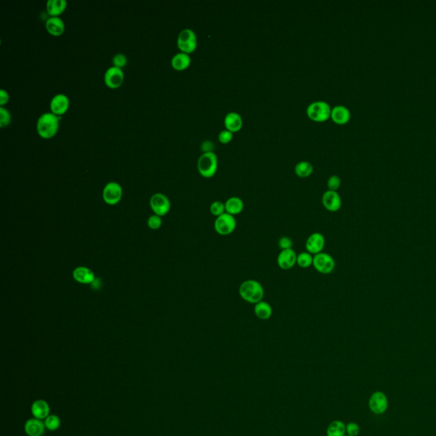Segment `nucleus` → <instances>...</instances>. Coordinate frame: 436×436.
I'll use <instances>...</instances> for the list:
<instances>
[{
  "instance_id": "obj_36",
  "label": "nucleus",
  "mask_w": 436,
  "mask_h": 436,
  "mask_svg": "<svg viewBox=\"0 0 436 436\" xmlns=\"http://www.w3.org/2000/svg\"><path fill=\"white\" fill-rule=\"evenodd\" d=\"M359 432H360V428L356 422H351L346 424V433L348 435L358 436Z\"/></svg>"
},
{
  "instance_id": "obj_17",
  "label": "nucleus",
  "mask_w": 436,
  "mask_h": 436,
  "mask_svg": "<svg viewBox=\"0 0 436 436\" xmlns=\"http://www.w3.org/2000/svg\"><path fill=\"white\" fill-rule=\"evenodd\" d=\"M73 277L76 281L85 285L92 284L96 279L93 271L87 267H82V266L75 268L73 272Z\"/></svg>"
},
{
  "instance_id": "obj_39",
  "label": "nucleus",
  "mask_w": 436,
  "mask_h": 436,
  "mask_svg": "<svg viewBox=\"0 0 436 436\" xmlns=\"http://www.w3.org/2000/svg\"><path fill=\"white\" fill-rule=\"evenodd\" d=\"M345 436H350V435H348V434H347V435H345Z\"/></svg>"
},
{
  "instance_id": "obj_38",
  "label": "nucleus",
  "mask_w": 436,
  "mask_h": 436,
  "mask_svg": "<svg viewBox=\"0 0 436 436\" xmlns=\"http://www.w3.org/2000/svg\"><path fill=\"white\" fill-rule=\"evenodd\" d=\"M10 96L8 92H6L5 90L0 91V107H4L7 103H9Z\"/></svg>"
},
{
  "instance_id": "obj_25",
  "label": "nucleus",
  "mask_w": 436,
  "mask_h": 436,
  "mask_svg": "<svg viewBox=\"0 0 436 436\" xmlns=\"http://www.w3.org/2000/svg\"><path fill=\"white\" fill-rule=\"evenodd\" d=\"M67 5L66 0H49L46 3V11L51 18L59 17L65 12Z\"/></svg>"
},
{
  "instance_id": "obj_16",
  "label": "nucleus",
  "mask_w": 436,
  "mask_h": 436,
  "mask_svg": "<svg viewBox=\"0 0 436 436\" xmlns=\"http://www.w3.org/2000/svg\"><path fill=\"white\" fill-rule=\"evenodd\" d=\"M46 428L45 422L35 417L29 419L24 426L25 432L29 436H43Z\"/></svg>"
},
{
  "instance_id": "obj_1",
  "label": "nucleus",
  "mask_w": 436,
  "mask_h": 436,
  "mask_svg": "<svg viewBox=\"0 0 436 436\" xmlns=\"http://www.w3.org/2000/svg\"><path fill=\"white\" fill-rule=\"evenodd\" d=\"M239 295L245 302L255 305L263 300L264 288L256 279H247L240 284Z\"/></svg>"
},
{
  "instance_id": "obj_2",
  "label": "nucleus",
  "mask_w": 436,
  "mask_h": 436,
  "mask_svg": "<svg viewBox=\"0 0 436 436\" xmlns=\"http://www.w3.org/2000/svg\"><path fill=\"white\" fill-rule=\"evenodd\" d=\"M60 118L53 113L41 114L37 121V131L44 139H51L57 135L59 130Z\"/></svg>"
},
{
  "instance_id": "obj_10",
  "label": "nucleus",
  "mask_w": 436,
  "mask_h": 436,
  "mask_svg": "<svg viewBox=\"0 0 436 436\" xmlns=\"http://www.w3.org/2000/svg\"><path fill=\"white\" fill-rule=\"evenodd\" d=\"M150 206L155 215L163 217L171 210V201L163 194H155L150 199Z\"/></svg>"
},
{
  "instance_id": "obj_33",
  "label": "nucleus",
  "mask_w": 436,
  "mask_h": 436,
  "mask_svg": "<svg viewBox=\"0 0 436 436\" xmlns=\"http://www.w3.org/2000/svg\"><path fill=\"white\" fill-rule=\"evenodd\" d=\"M278 246H279V248L280 249V251L288 250V249H292V246H293V241H292L291 238H289V237L282 236L281 238H279V241H278Z\"/></svg>"
},
{
  "instance_id": "obj_29",
  "label": "nucleus",
  "mask_w": 436,
  "mask_h": 436,
  "mask_svg": "<svg viewBox=\"0 0 436 436\" xmlns=\"http://www.w3.org/2000/svg\"><path fill=\"white\" fill-rule=\"evenodd\" d=\"M210 212L216 218L222 216L223 214L226 213L225 204L219 200L214 201L210 205Z\"/></svg>"
},
{
  "instance_id": "obj_7",
  "label": "nucleus",
  "mask_w": 436,
  "mask_h": 436,
  "mask_svg": "<svg viewBox=\"0 0 436 436\" xmlns=\"http://www.w3.org/2000/svg\"><path fill=\"white\" fill-rule=\"evenodd\" d=\"M313 267L319 274H329L336 268V262L330 254L320 252L314 256Z\"/></svg>"
},
{
  "instance_id": "obj_27",
  "label": "nucleus",
  "mask_w": 436,
  "mask_h": 436,
  "mask_svg": "<svg viewBox=\"0 0 436 436\" xmlns=\"http://www.w3.org/2000/svg\"><path fill=\"white\" fill-rule=\"evenodd\" d=\"M314 167L312 166V164L308 161H301L297 163V166H295V173L297 177L301 178H306L310 176L313 173Z\"/></svg>"
},
{
  "instance_id": "obj_13",
  "label": "nucleus",
  "mask_w": 436,
  "mask_h": 436,
  "mask_svg": "<svg viewBox=\"0 0 436 436\" xmlns=\"http://www.w3.org/2000/svg\"><path fill=\"white\" fill-rule=\"evenodd\" d=\"M297 254L293 249L280 251L277 257V264L282 270H290L297 264Z\"/></svg>"
},
{
  "instance_id": "obj_21",
  "label": "nucleus",
  "mask_w": 436,
  "mask_h": 436,
  "mask_svg": "<svg viewBox=\"0 0 436 436\" xmlns=\"http://www.w3.org/2000/svg\"><path fill=\"white\" fill-rule=\"evenodd\" d=\"M224 126H225L226 130H228L232 133L238 132L242 128V117L235 112H231L226 115L225 119H224Z\"/></svg>"
},
{
  "instance_id": "obj_31",
  "label": "nucleus",
  "mask_w": 436,
  "mask_h": 436,
  "mask_svg": "<svg viewBox=\"0 0 436 436\" xmlns=\"http://www.w3.org/2000/svg\"><path fill=\"white\" fill-rule=\"evenodd\" d=\"M11 121H12V115L10 114V112L4 107H0V126L3 128L9 126Z\"/></svg>"
},
{
  "instance_id": "obj_12",
  "label": "nucleus",
  "mask_w": 436,
  "mask_h": 436,
  "mask_svg": "<svg viewBox=\"0 0 436 436\" xmlns=\"http://www.w3.org/2000/svg\"><path fill=\"white\" fill-rule=\"evenodd\" d=\"M325 238L321 233H313L308 237V239L306 240L305 248L306 251L312 254L313 256H315L317 254L323 252V250L325 248Z\"/></svg>"
},
{
  "instance_id": "obj_26",
  "label": "nucleus",
  "mask_w": 436,
  "mask_h": 436,
  "mask_svg": "<svg viewBox=\"0 0 436 436\" xmlns=\"http://www.w3.org/2000/svg\"><path fill=\"white\" fill-rule=\"evenodd\" d=\"M327 436H345L346 435V424L339 420H336L328 425L326 429Z\"/></svg>"
},
{
  "instance_id": "obj_15",
  "label": "nucleus",
  "mask_w": 436,
  "mask_h": 436,
  "mask_svg": "<svg viewBox=\"0 0 436 436\" xmlns=\"http://www.w3.org/2000/svg\"><path fill=\"white\" fill-rule=\"evenodd\" d=\"M70 101L69 97L64 94H57L52 98L50 103L51 111L57 116L66 114L69 109Z\"/></svg>"
},
{
  "instance_id": "obj_14",
  "label": "nucleus",
  "mask_w": 436,
  "mask_h": 436,
  "mask_svg": "<svg viewBox=\"0 0 436 436\" xmlns=\"http://www.w3.org/2000/svg\"><path fill=\"white\" fill-rule=\"evenodd\" d=\"M322 205L330 212H336L342 207V199L336 191L327 190L322 195Z\"/></svg>"
},
{
  "instance_id": "obj_4",
  "label": "nucleus",
  "mask_w": 436,
  "mask_h": 436,
  "mask_svg": "<svg viewBox=\"0 0 436 436\" xmlns=\"http://www.w3.org/2000/svg\"><path fill=\"white\" fill-rule=\"evenodd\" d=\"M331 106L323 101L314 102L307 109L308 117L315 122H325L331 118Z\"/></svg>"
},
{
  "instance_id": "obj_24",
  "label": "nucleus",
  "mask_w": 436,
  "mask_h": 436,
  "mask_svg": "<svg viewBox=\"0 0 436 436\" xmlns=\"http://www.w3.org/2000/svg\"><path fill=\"white\" fill-rule=\"evenodd\" d=\"M254 314L257 319L268 320L273 315V308L268 302L262 300L254 306Z\"/></svg>"
},
{
  "instance_id": "obj_18",
  "label": "nucleus",
  "mask_w": 436,
  "mask_h": 436,
  "mask_svg": "<svg viewBox=\"0 0 436 436\" xmlns=\"http://www.w3.org/2000/svg\"><path fill=\"white\" fill-rule=\"evenodd\" d=\"M46 29L50 35L58 37L63 35L65 31V23L59 17L50 18L46 21Z\"/></svg>"
},
{
  "instance_id": "obj_28",
  "label": "nucleus",
  "mask_w": 436,
  "mask_h": 436,
  "mask_svg": "<svg viewBox=\"0 0 436 436\" xmlns=\"http://www.w3.org/2000/svg\"><path fill=\"white\" fill-rule=\"evenodd\" d=\"M314 262V256L308 251H302L297 254V264L300 268H308L313 266Z\"/></svg>"
},
{
  "instance_id": "obj_23",
  "label": "nucleus",
  "mask_w": 436,
  "mask_h": 436,
  "mask_svg": "<svg viewBox=\"0 0 436 436\" xmlns=\"http://www.w3.org/2000/svg\"><path fill=\"white\" fill-rule=\"evenodd\" d=\"M171 66L177 71H184L191 64V57L188 54L180 52L171 59Z\"/></svg>"
},
{
  "instance_id": "obj_3",
  "label": "nucleus",
  "mask_w": 436,
  "mask_h": 436,
  "mask_svg": "<svg viewBox=\"0 0 436 436\" xmlns=\"http://www.w3.org/2000/svg\"><path fill=\"white\" fill-rule=\"evenodd\" d=\"M198 171L203 177L211 178L217 173L218 168V160L213 152H207L199 158L197 164Z\"/></svg>"
},
{
  "instance_id": "obj_9",
  "label": "nucleus",
  "mask_w": 436,
  "mask_h": 436,
  "mask_svg": "<svg viewBox=\"0 0 436 436\" xmlns=\"http://www.w3.org/2000/svg\"><path fill=\"white\" fill-rule=\"evenodd\" d=\"M122 196L123 188L118 183L111 182L103 188V200L108 205H117L122 199Z\"/></svg>"
},
{
  "instance_id": "obj_35",
  "label": "nucleus",
  "mask_w": 436,
  "mask_h": 436,
  "mask_svg": "<svg viewBox=\"0 0 436 436\" xmlns=\"http://www.w3.org/2000/svg\"><path fill=\"white\" fill-rule=\"evenodd\" d=\"M161 224H162V220L160 218V216H157V215L151 216L148 219V226H149V228H151L153 230L159 229L161 227Z\"/></svg>"
},
{
  "instance_id": "obj_11",
  "label": "nucleus",
  "mask_w": 436,
  "mask_h": 436,
  "mask_svg": "<svg viewBox=\"0 0 436 436\" xmlns=\"http://www.w3.org/2000/svg\"><path fill=\"white\" fill-rule=\"evenodd\" d=\"M125 80V74L122 69L117 67H110L107 69L104 75V82L106 86L110 89H117L122 86Z\"/></svg>"
},
{
  "instance_id": "obj_8",
  "label": "nucleus",
  "mask_w": 436,
  "mask_h": 436,
  "mask_svg": "<svg viewBox=\"0 0 436 436\" xmlns=\"http://www.w3.org/2000/svg\"><path fill=\"white\" fill-rule=\"evenodd\" d=\"M368 405L374 414H383L388 407V397L381 391L374 392L369 399Z\"/></svg>"
},
{
  "instance_id": "obj_37",
  "label": "nucleus",
  "mask_w": 436,
  "mask_h": 436,
  "mask_svg": "<svg viewBox=\"0 0 436 436\" xmlns=\"http://www.w3.org/2000/svg\"><path fill=\"white\" fill-rule=\"evenodd\" d=\"M232 139H233V133L228 130L221 131L219 136H218L220 143H223V144H228L231 142Z\"/></svg>"
},
{
  "instance_id": "obj_19",
  "label": "nucleus",
  "mask_w": 436,
  "mask_h": 436,
  "mask_svg": "<svg viewBox=\"0 0 436 436\" xmlns=\"http://www.w3.org/2000/svg\"><path fill=\"white\" fill-rule=\"evenodd\" d=\"M331 118L335 124L342 126L350 120V112L344 106H336L331 109Z\"/></svg>"
},
{
  "instance_id": "obj_22",
  "label": "nucleus",
  "mask_w": 436,
  "mask_h": 436,
  "mask_svg": "<svg viewBox=\"0 0 436 436\" xmlns=\"http://www.w3.org/2000/svg\"><path fill=\"white\" fill-rule=\"evenodd\" d=\"M225 210L226 213L230 214L232 216L240 215L245 208V204L239 197H231L226 200Z\"/></svg>"
},
{
  "instance_id": "obj_34",
  "label": "nucleus",
  "mask_w": 436,
  "mask_h": 436,
  "mask_svg": "<svg viewBox=\"0 0 436 436\" xmlns=\"http://www.w3.org/2000/svg\"><path fill=\"white\" fill-rule=\"evenodd\" d=\"M127 62H128L127 57L125 55L120 53V54L115 55L113 58V66L120 68V69H123L124 67H126Z\"/></svg>"
},
{
  "instance_id": "obj_20",
  "label": "nucleus",
  "mask_w": 436,
  "mask_h": 436,
  "mask_svg": "<svg viewBox=\"0 0 436 436\" xmlns=\"http://www.w3.org/2000/svg\"><path fill=\"white\" fill-rule=\"evenodd\" d=\"M31 411L35 418L43 420L50 416L51 410H50V405L46 400L37 399L32 404Z\"/></svg>"
},
{
  "instance_id": "obj_32",
  "label": "nucleus",
  "mask_w": 436,
  "mask_h": 436,
  "mask_svg": "<svg viewBox=\"0 0 436 436\" xmlns=\"http://www.w3.org/2000/svg\"><path fill=\"white\" fill-rule=\"evenodd\" d=\"M340 186H341V179H340L339 177L334 175V176L329 177L327 181L328 190L336 191L340 188Z\"/></svg>"
},
{
  "instance_id": "obj_30",
  "label": "nucleus",
  "mask_w": 436,
  "mask_h": 436,
  "mask_svg": "<svg viewBox=\"0 0 436 436\" xmlns=\"http://www.w3.org/2000/svg\"><path fill=\"white\" fill-rule=\"evenodd\" d=\"M45 424L47 429L50 431H56L60 427L62 422L59 416L57 415H50L45 420Z\"/></svg>"
},
{
  "instance_id": "obj_5",
  "label": "nucleus",
  "mask_w": 436,
  "mask_h": 436,
  "mask_svg": "<svg viewBox=\"0 0 436 436\" xmlns=\"http://www.w3.org/2000/svg\"><path fill=\"white\" fill-rule=\"evenodd\" d=\"M237 227L236 218L230 214L224 213L217 217L214 223V229L217 234L228 236L233 234Z\"/></svg>"
},
{
  "instance_id": "obj_6",
  "label": "nucleus",
  "mask_w": 436,
  "mask_h": 436,
  "mask_svg": "<svg viewBox=\"0 0 436 436\" xmlns=\"http://www.w3.org/2000/svg\"><path fill=\"white\" fill-rule=\"evenodd\" d=\"M198 41L197 36L193 30L189 29H183L177 38V47L181 52L190 54L196 50Z\"/></svg>"
}]
</instances>
